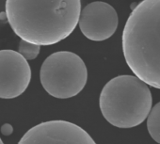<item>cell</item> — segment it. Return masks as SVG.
Masks as SVG:
<instances>
[{"label": "cell", "mask_w": 160, "mask_h": 144, "mask_svg": "<svg viewBox=\"0 0 160 144\" xmlns=\"http://www.w3.org/2000/svg\"><path fill=\"white\" fill-rule=\"evenodd\" d=\"M122 51L133 74L160 90V0H143L132 11L122 32Z\"/></svg>", "instance_id": "2"}, {"label": "cell", "mask_w": 160, "mask_h": 144, "mask_svg": "<svg viewBox=\"0 0 160 144\" xmlns=\"http://www.w3.org/2000/svg\"><path fill=\"white\" fill-rule=\"evenodd\" d=\"M18 53L27 60L28 59H35L40 53V46L31 42H28L26 41L21 40L19 44Z\"/></svg>", "instance_id": "9"}, {"label": "cell", "mask_w": 160, "mask_h": 144, "mask_svg": "<svg viewBox=\"0 0 160 144\" xmlns=\"http://www.w3.org/2000/svg\"><path fill=\"white\" fill-rule=\"evenodd\" d=\"M18 144H96L80 126L66 121H49L29 129Z\"/></svg>", "instance_id": "5"}, {"label": "cell", "mask_w": 160, "mask_h": 144, "mask_svg": "<svg viewBox=\"0 0 160 144\" xmlns=\"http://www.w3.org/2000/svg\"><path fill=\"white\" fill-rule=\"evenodd\" d=\"M87 67L78 55L60 51L50 55L41 68V83L51 96L67 99L76 96L86 86Z\"/></svg>", "instance_id": "4"}, {"label": "cell", "mask_w": 160, "mask_h": 144, "mask_svg": "<svg viewBox=\"0 0 160 144\" xmlns=\"http://www.w3.org/2000/svg\"><path fill=\"white\" fill-rule=\"evenodd\" d=\"M118 24L119 18L115 9L102 1L88 4L80 12L78 19L82 34L93 42L109 39L115 33Z\"/></svg>", "instance_id": "7"}, {"label": "cell", "mask_w": 160, "mask_h": 144, "mask_svg": "<svg viewBox=\"0 0 160 144\" xmlns=\"http://www.w3.org/2000/svg\"><path fill=\"white\" fill-rule=\"evenodd\" d=\"M152 104L147 84L136 76H119L108 81L100 95L105 119L118 128H132L148 117Z\"/></svg>", "instance_id": "3"}, {"label": "cell", "mask_w": 160, "mask_h": 144, "mask_svg": "<svg viewBox=\"0 0 160 144\" xmlns=\"http://www.w3.org/2000/svg\"><path fill=\"white\" fill-rule=\"evenodd\" d=\"M147 129L152 138L160 144V102L151 108L147 119Z\"/></svg>", "instance_id": "8"}, {"label": "cell", "mask_w": 160, "mask_h": 144, "mask_svg": "<svg viewBox=\"0 0 160 144\" xmlns=\"http://www.w3.org/2000/svg\"><path fill=\"white\" fill-rule=\"evenodd\" d=\"M0 144H4V143H3V141H2V139H1V138H0Z\"/></svg>", "instance_id": "10"}, {"label": "cell", "mask_w": 160, "mask_h": 144, "mask_svg": "<svg viewBox=\"0 0 160 144\" xmlns=\"http://www.w3.org/2000/svg\"><path fill=\"white\" fill-rule=\"evenodd\" d=\"M80 12V0H6V17L14 33L39 46L70 36Z\"/></svg>", "instance_id": "1"}, {"label": "cell", "mask_w": 160, "mask_h": 144, "mask_svg": "<svg viewBox=\"0 0 160 144\" xmlns=\"http://www.w3.org/2000/svg\"><path fill=\"white\" fill-rule=\"evenodd\" d=\"M31 69L26 58L13 50H0V98L12 99L28 89Z\"/></svg>", "instance_id": "6"}]
</instances>
